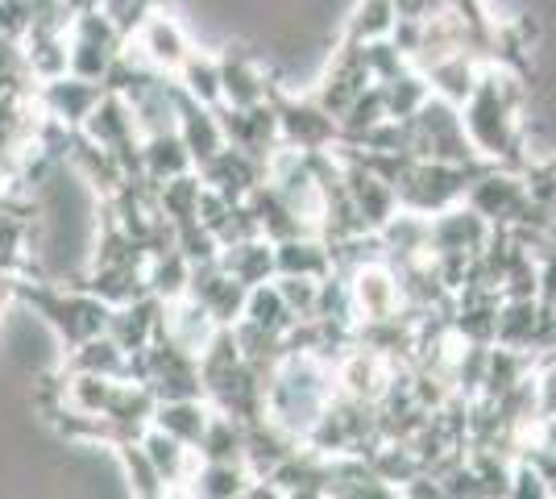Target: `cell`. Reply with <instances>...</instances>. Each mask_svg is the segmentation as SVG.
<instances>
[{
    "label": "cell",
    "mask_w": 556,
    "mask_h": 499,
    "mask_svg": "<svg viewBox=\"0 0 556 499\" xmlns=\"http://www.w3.org/2000/svg\"><path fill=\"white\" fill-rule=\"evenodd\" d=\"M532 96V84L523 75L507 72L486 63V72L478 79V88L469 92L462 104L465 134L473 150L494 166H510V171H532V150H528V134H523V104Z\"/></svg>",
    "instance_id": "cell-1"
},
{
    "label": "cell",
    "mask_w": 556,
    "mask_h": 499,
    "mask_svg": "<svg viewBox=\"0 0 556 499\" xmlns=\"http://www.w3.org/2000/svg\"><path fill=\"white\" fill-rule=\"evenodd\" d=\"M332 400H337L332 358L320 350L287 341L266 366V421L287 437L307 441V433L320 425Z\"/></svg>",
    "instance_id": "cell-2"
},
{
    "label": "cell",
    "mask_w": 556,
    "mask_h": 499,
    "mask_svg": "<svg viewBox=\"0 0 556 499\" xmlns=\"http://www.w3.org/2000/svg\"><path fill=\"white\" fill-rule=\"evenodd\" d=\"M13 291L22 296L25 304L47 316V325L59 333V341L75 350L84 341H92L100 333H109V316H113V304H104L100 296H92L88 287H50V284H13Z\"/></svg>",
    "instance_id": "cell-3"
},
{
    "label": "cell",
    "mask_w": 556,
    "mask_h": 499,
    "mask_svg": "<svg viewBox=\"0 0 556 499\" xmlns=\"http://www.w3.org/2000/svg\"><path fill=\"white\" fill-rule=\"evenodd\" d=\"M399 125H403V154L432 159V163H486L465 134L462 109L441 96H428L416 113Z\"/></svg>",
    "instance_id": "cell-4"
},
{
    "label": "cell",
    "mask_w": 556,
    "mask_h": 499,
    "mask_svg": "<svg viewBox=\"0 0 556 499\" xmlns=\"http://www.w3.org/2000/svg\"><path fill=\"white\" fill-rule=\"evenodd\" d=\"M270 109L278 117V138L291 150H337L341 146V121L328 113L316 96H295L282 88V79H270Z\"/></svg>",
    "instance_id": "cell-5"
},
{
    "label": "cell",
    "mask_w": 556,
    "mask_h": 499,
    "mask_svg": "<svg viewBox=\"0 0 556 499\" xmlns=\"http://www.w3.org/2000/svg\"><path fill=\"white\" fill-rule=\"evenodd\" d=\"M403 375V362L387 350H378L366 337H353L341 354L332 358V383L337 396L362 400V404H382V396Z\"/></svg>",
    "instance_id": "cell-6"
},
{
    "label": "cell",
    "mask_w": 556,
    "mask_h": 499,
    "mask_svg": "<svg viewBox=\"0 0 556 499\" xmlns=\"http://www.w3.org/2000/svg\"><path fill=\"white\" fill-rule=\"evenodd\" d=\"M121 50H125V29L109 9L88 4L75 13V22H71V72L109 84V72L121 59Z\"/></svg>",
    "instance_id": "cell-7"
},
{
    "label": "cell",
    "mask_w": 556,
    "mask_h": 499,
    "mask_svg": "<svg viewBox=\"0 0 556 499\" xmlns=\"http://www.w3.org/2000/svg\"><path fill=\"white\" fill-rule=\"evenodd\" d=\"M341 275H345L349 304H353V316H357V329L394 321L399 312L407 309V304H403L399 275H394V266L382 259V254H378V259L357 262V266H349V271H341Z\"/></svg>",
    "instance_id": "cell-8"
},
{
    "label": "cell",
    "mask_w": 556,
    "mask_h": 499,
    "mask_svg": "<svg viewBox=\"0 0 556 499\" xmlns=\"http://www.w3.org/2000/svg\"><path fill=\"white\" fill-rule=\"evenodd\" d=\"M125 47L134 50L138 59H146L154 72H163L175 79L179 67L187 63V54L195 50V42L187 38V29H184V22L175 17V9H154V13H146V17L129 29Z\"/></svg>",
    "instance_id": "cell-9"
},
{
    "label": "cell",
    "mask_w": 556,
    "mask_h": 499,
    "mask_svg": "<svg viewBox=\"0 0 556 499\" xmlns=\"http://www.w3.org/2000/svg\"><path fill=\"white\" fill-rule=\"evenodd\" d=\"M374 84L370 75V63H366V42H353V38H337V47L328 54L325 63V75L316 79V100L325 104L332 117L341 121L349 104L357 100V96L366 92Z\"/></svg>",
    "instance_id": "cell-10"
},
{
    "label": "cell",
    "mask_w": 556,
    "mask_h": 499,
    "mask_svg": "<svg viewBox=\"0 0 556 499\" xmlns=\"http://www.w3.org/2000/svg\"><path fill=\"white\" fill-rule=\"evenodd\" d=\"M216 63H220V92H225V104H229V109L266 104L270 79H275L278 72L262 63L257 50H250L245 42H229V47L216 50Z\"/></svg>",
    "instance_id": "cell-11"
},
{
    "label": "cell",
    "mask_w": 556,
    "mask_h": 499,
    "mask_svg": "<svg viewBox=\"0 0 556 499\" xmlns=\"http://www.w3.org/2000/svg\"><path fill=\"white\" fill-rule=\"evenodd\" d=\"M109 92V84L104 79H84V75H59V79H47L42 84V109H47V117H54V125H63V129H84V121L92 117V109L100 104V96Z\"/></svg>",
    "instance_id": "cell-12"
},
{
    "label": "cell",
    "mask_w": 556,
    "mask_h": 499,
    "mask_svg": "<svg viewBox=\"0 0 556 499\" xmlns=\"http://www.w3.org/2000/svg\"><path fill=\"white\" fill-rule=\"evenodd\" d=\"M216 117H220V125H225L229 146L245 150V154H254V159H262V163H270V154L282 146V138H278V117H275V109H270V100H266V104H254V109H229V104H220Z\"/></svg>",
    "instance_id": "cell-13"
},
{
    "label": "cell",
    "mask_w": 556,
    "mask_h": 499,
    "mask_svg": "<svg viewBox=\"0 0 556 499\" xmlns=\"http://www.w3.org/2000/svg\"><path fill=\"white\" fill-rule=\"evenodd\" d=\"M141 446H146L154 471L163 478L166 496H187V491H191V478L200 471V453L191 450L187 441H179V437H170V433L159 425L141 428Z\"/></svg>",
    "instance_id": "cell-14"
},
{
    "label": "cell",
    "mask_w": 556,
    "mask_h": 499,
    "mask_svg": "<svg viewBox=\"0 0 556 499\" xmlns=\"http://www.w3.org/2000/svg\"><path fill=\"white\" fill-rule=\"evenodd\" d=\"M175 129H179V138H184V146L191 150V163H195V171L208 163V159H216L225 146H229V138H225V125H220V117H216V109H208V104H200L195 96H187L184 88H179V96H175Z\"/></svg>",
    "instance_id": "cell-15"
},
{
    "label": "cell",
    "mask_w": 556,
    "mask_h": 499,
    "mask_svg": "<svg viewBox=\"0 0 556 499\" xmlns=\"http://www.w3.org/2000/svg\"><path fill=\"white\" fill-rule=\"evenodd\" d=\"M166 329V300L159 296H138L129 304H116L113 316H109V337H113L121 350H146L159 333Z\"/></svg>",
    "instance_id": "cell-16"
},
{
    "label": "cell",
    "mask_w": 556,
    "mask_h": 499,
    "mask_svg": "<svg viewBox=\"0 0 556 499\" xmlns=\"http://www.w3.org/2000/svg\"><path fill=\"white\" fill-rule=\"evenodd\" d=\"M200 179L212 191L229 196V200H250V191L257 184H266V163L254 159V154H245V150H237V146H225L216 159L200 166Z\"/></svg>",
    "instance_id": "cell-17"
},
{
    "label": "cell",
    "mask_w": 556,
    "mask_h": 499,
    "mask_svg": "<svg viewBox=\"0 0 556 499\" xmlns=\"http://www.w3.org/2000/svg\"><path fill=\"white\" fill-rule=\"evenodd\" d=\"M482 72H486V59H482V50H473V47L453 50V54H444V59L424 67L428 84H432V96H441V100L457 104V109H462L465 100H469V92L478 88Z\"/></svg>",
    "instance_id": "cell-18"
},
{
    "label": "cell",
    "mask_w": 556,
    "mask_h": 499,
    "mask_svg": "<svg viewBox=\"0 0 556 499\" xmlns=\"http://www.w3.org/2000/svg\"><path fill=\"white\" fill-rule=\"evenodd\" d=\"M275 275H303V279L337 275L332 241L325 234H300V238L275 241Z\"/></svg>",
    "instance_id": "cell-19"
},
{
    "label": "cell",
    "mask_w": 556,
    "mask_h": 499,
    "mask_svg": "<svg viewBox=\"0 0 556 499\" xmlns=\"http://www.w3.org/2000/svg\"><path fill=\"white\" fill-rule=\"evenodd\" d=\"M187 171H195V163H191V150L184 146L179 129H163V134L141 138V179L146 184L159 188V184L187 175Z\"/></svg>",
    "instance_id": "cell-20"
},
{
    "label": "cell",
    "mask_w": 556,
    "mask_h": 499,
    "mask_svg": "<svg viewBox=\"0 0 556 499\" xmlns=\"http://www.w3.org/2000/svg\"><path fill=\"white\" fill-rule=\"evenodd\" d=\"M216 259H220V266L229 271L237 284H245V287H257V284H266V279H275V241L262 238V234L220 246Z\"/></svg>",
    "instance_id": "cell-21"
},
{
    "label": "cell",
    "mask_w": 556,
    "mask_h": 499,
    "mask_svg": "<svg viewBox=\"0 0 556 499\" xmlns=\"http://www.w3.org/2000/svg\"><path fill=\"white\" fill-rule=\"evenodd\" d=\"M208 421H212V404L208 396H184V400H159L154 408V416H150V425L166 428L170 437H179L187 441L191 450L204 441V433H208Z\"/></svg>",
    "instance_id": "cell-22"
},
{
    "label": "cell",
    "mask_w": 556,
    "mask_h": 499,
    "mask_svg": "<svg viewBox=\"0 0 556 499\" xmlns=\"http://www.w3.org/2000/svg\"><path fill=\"white\" fill-rule=\"evenodd\" d=\"M216 329H220V321H216L191 291H184L179 300L166 304V333H170L184 350H191V354H200V350L212 341V333Z\"/></svg>",
    "instance_id": "cell-23"
},
{
    "label": "cell",
    "mask_w": 556,
    "mask_h": 499,
    "mask_svg": "<svg viewBox=\"0 0 556 499\" xmlns=\"http://www.w3.org/2000/svg\"><path fill=\"white\" fill-rule=\"evenodd\" d=\"M63 375H109V379H129V350H121L109 333L67 350Z\"/></svg>",
    "instance_id": "cell-24"
},
{
    "label": "cell",
    "mask_w": 556,
    "mask_h": 499,
    "mask_svg": "<svg viewBox=\"0 0 556 499\" xmlns=\"http://www.w3.org/2000/svg\"><path fill=\"white\" fill-rule=\"evenodd\" d=\"M254 466L250 462H200L187 496L204 499H245L254 487Z\"/></svg>",
    "instance_id": "cell-25"
},
{
    "label": "cell",
    "mask_w": 556,
    "mask_h": 499,
    "mask_svg": "<svg viewBox=\"0 0 556 499\" xmlns=\"http://www.w3.org/2000/svg\"><path fill=\"white\" fill-rule=\"evenodd\" d=\"M191 284V259H187L184 250L175 246V241H166L159 246L150 259H146V287H150V296H159V300H179Z\"/></svg>",
    "instance_id": "cell-26"
},
{
    "label": "cell",
    "mask_w": 556,
    "mask_h": 499,
    "mask_svg": "<svg viewBox=\"0 0 556 499\" xmlns=\"http://www.w3.org/2000/svg\"><path fill=\"white\" fill-rule=\"evenodd\" d=\"M175 84H179L187 96H195L200 104H208V109H220V104H225V92H220V63H216L212 50H200V47L191 50L187 63L179 67V75H175Z\"/></svg>",
    "instance_id": "cell-27"
},
{
    "label": "cell",
    "mask_w": 556,
    "mask_h": 499,
    "mask_svg": "<svg viewBox=\"0 0 556 499\" xmlns=\"http://www.w3.org/2000/svg\"><path fill=\"white\" fill-rule=\"evenodd\" d=\"M394 22H399V9L394 0H353L345 25H341V38L353 42H374V38H391Z\"/></svg>",
    "instance_id": "cell-28"
},
{
    "label": "cell",
    "mask_w": 556,
    "mask_h": 499,
    "mask_svg": "<svg viewBox=\"0 0 556 499\" xmlns=\"http://www.w3.org/2000/svg\"><path fill=\"white\" fill-rule=\"evenodd\" d=\"M378 88H382V100H387V113H391V121H407L419 104L432 96V84H428V75L419 72V67L394 75V79L378 84Z\"/></svg>",
    "instance_id": "cell-29"
},
{
    "label": "cell",
    "mask_w": 556,
    "mask_h": 499,
    "mask_svg": "<svg viewBox=\"0 0 556 499\" xmlns=\"http://www.w3.org/2000/svg\"><path fill=\"white\" fill-rule=\"evenodd\" d=\"M366 63H370L374 84H387V79H394V75H403L416 67L403 50L394 47V38H374V42H366Z\"/></svg>",
    "instance_id": "cell-30"
},
{
    "label": "cell",
    "mask_w": 556,
    "mask_h": 499,
    "mask_svg": "<svg viewBox=\"0 0 556 499\" xmlns=\"http://www.w3.org/2000/svg\"><path fill=\"white\" fill-rule=\"evenodd\" d=\"M154 9H175V0H129V9H125V17H121V29H125V38H129V29L146 17V13H154Z\"/></svg>",
    "instance_id": "cell-31"
}]
</instances>
